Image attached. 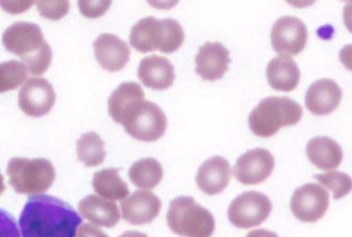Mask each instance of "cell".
Instances as JSON below:
<instances>
[{"instance_id":"cell-14","label":"cell","mask_w":352,"mask_h":237,"mask_svg":"<svg viewBox=\"0 0 352 237\" xmlns=\"http://www.w3.org/2000/svg\"><path fill=\"white\" fill-rule=\"evenodd\" d=\"M144 101L142 87L134 82H122L108 99L109 114L122 126Z\"/></svg>"},{"instance_id":"cell-36","label":"cell","mask_w":352,"mask_h":237,"mask_svg":"<svg viewBox=\"0 0 352 237\" xmlns=\"http://www.w3.org/2000/svg\"><path fill=\"white\" fill-rule=\"evenodd\" d=\"M5 189V185L3 183V177L0 172V194L3 192Z\"/></svg>"},{"instance_id":"cell-20","label":"cell","mask_w":352,"mask_h":237,"mask_svg":"<svg viewBox=\"0 0 352 237\" xmlns=\"http://www.w3.org/2000/svg\"><path fill=\"white\" fill-rule=\"evenodd\" d=\"M266 74L270 85L275 90L290 91L300 80V72L294 60L289 56L280 54L268 63Z\"/></svg>"},{"instance_id":"cell-23","label":"cell","mask_w":352,"mask_h":237,"mask_svg":"<svg viewBox=\"0 0 352 237\" xmlns=\"http://www.w3.org/2000/svg\"><path fill=\"white\" fill-rule=\"evenodd\" d=\"M131 182L139 188L150 190L160 182L163 169L155 159L148 157L140 159L131 166L128 172Z\"/></svg>"},{"instance_id":"cell-35","label":"cell","mask_w":352,"mask_h":237,"mask_svg":"<svg viewBox=\"0 0 352 237\" xmlns=\"http://www.w3.org/2000/svg\"><path fill=\"white\" fill-rule=\"evenodd\" d=\"M118 237H148L145 234L138 231L129 230L124 232Z\"/></svg>"},{"instance_id":"cell-32","label":"cell","mask_w":352,"mask_h":237,"mask_svg":"<svg viewBox=\"0 0 352 237\" xmlns=\"http://www.w3.org/2000/svg\"><path fill=\"white\" fill-rule=\"evenodd\" d=\"M76 237H109L98 227L85 223L82 224L77 232Z\"/></svg>"},{"instance_id":"cell-34","label":"cell","mask_w":352,"mask_h":237,"mask_svg":"<svg viewBox=\"0 0 352 237\" xmlns=\"http://www.w3.org/2000/svg\"><path fill=\"white\" fill-rule=\"evenodd\" d=\"M245 237H278V236L272 231L256 229L249 232Z\"/></svg>"},{"instance_id":"cell-25","label":"cell","mask_w":352,"mask_h":237,"mask_svg":"<svg viewBox=\"0 0 352 237\" xmlns=\"http://www.w3.org/2000/svg\"><path fill=\"white\" fill-rule=\"evenodd\" d=\"M104 142L98 134L88 132L82 134L76 142V154L78 159L86 166H96L104 161Z\"/></svg>"},{"instance_id":"cell-22","label":"cell","mask_w":352,"mask_h":237,"mask_svg":"<svg viewBox=\"0 0 352 237\" xmlns=\"http://www.w3.org/2000/svg\"><path fill=\"white\" fill-rule=\"evenodd\" d=\"M118 168L102 169L94 174L92 186L102 197L109 200H121L129 194V188L118 174Z\"/></svg>"},{"instance_id":"cell-10","label":"cell","mask_w":352,"mask_h":237,"mask_svg":"<svg viewBox=\"0 0 352 237\" xmlns=\"http://www.w3.org/2000/svg\"><path fill=\"white\" fill-rule=\"evenodd\" d=\"M274 167V159L267 149L256 148L241 155L233 166L234 177L244 185L266 180Z\"/></svg>"},{"instance_id":"cell-1","label":"cell","mask_w":352,"mask_h":237,"mask_svg":"<svg viewBox=\"0 0 352 237\" xmlns=\"http://www.w3.org/2000/svg\"><path fill=\"white\" fill-rule=\"evenodd\" d=\"M82 222L70 205L45 194L30 196L19 216L23 237H74Z\"/></svg>"},{"instance_id":"cell-26","label":"cell","mask_w":352,"mask_h":237,"mask_svg":"<svg viewBox=\"0 0 352 237\" xmlns=\"http://www.w3.org/2000/svg\"><path fill=\"white\" fill-rule=\"evenodd\" d=\"M157 20L153 16H146L131 27L129 39L134 49L144 53L154 51L151 34Z\"/></svg>"},{"instance_id":"cell-31","label":"cell","mask_w":352,"mask_h":237,"mask_svg":"<svg viewBox=\"0 0 352 237\" xmlns=\"http://www.w3.org/2000/svg\"><path fill=\"white\" fill-rule=\"evenodd\" d=\"M0 237H21L14 217L0 208Z\"/></svg>"},{"instance_id":"cell-21","label":"cell","mask_w":352,"mask_h":237,"mask_svg":"<svg viewBox=\"0 0 352 237\" xmlns=\"http://www.w3.org/2000/svg\"><path fill=\"white\" fill-rule=\"evenodd\" d=\"M309 161L321 170L338 167L343 153L340 146L329 137L318 136L309 140L306 146Z\"/></svg>"},{"instance_id":"cell-24","label":"cell","mask_w":352,"mask_h":237,"mask_svg":"<svg viewBox=\"0 0 352 237\" xmlns=\"http://www.w3.org/2000/svg\"><path fill=\"white\" fill-rule=\"evenodd\" d=\"M184 40V32L179 23L173 19L158 20L155 50L170 54L177 50Z\"/></svg>"},{"instance_id":"cell-19","label":"cell","mask_w":352,"mask_h":237,"mask_svg":"<svg viewBox=\"0 0 352 237\" xmlns=\"http://www.w3.org/2000/svg\"><path fill=\"white\" fill-rule=\"evenodd\" d=\"M78 208L83 218L101 227H113L120 219L119 209L115 201L94 194L82 199Z\"/></svg>"},{"instance_id":"cell-11","label":"cell","mask_w":352,"mask_h":237,"mask_svg":"<svg viewBox=\"0 0 352 237\" xmlns=\"http://www.w3.org/2000/svg\"><path fill=\"white\" fill-rule=\"evenodd\" d=\"M55 98V92L48 80L38 77L30 78L19 91V105L25 114L41 117L50 111Z\"/></svg>"},{"instance_id":"cell-5","label":"cell","mask_w":352,"mask_h":237,"mask_svg":"<svg viewBox=\"0 0 352 237\" xmlns=\"http://www.w3.org/2000/svg\"><path fill=\"white\" fill-rule=\"evenodd\" d=\"M7 174L14 190L26 194L46 192L55 178L52 163L43 158H12L8 162Z\"/></svg>"},{"instance_id":"cell-28","label":"cell","mask_w":352,"mask_h":237,"mask_svg":"<svg viewBox=\"0 0 352 237\" xmlns=\"http://www.w3.org/2000/svg\"><path fill=\"white\" fill-rule=\"evenodd\" d=\"M314 178L333 192L334 199L344 196L351 189V177L338 170L318 174L314 175Z\"/></svg>"},{"instance_id":"cell-13","label":"cell","mask_w":352,"mask_h":237,"mask_svg":"<svg viewBox=\"0 0 352 237\" xmlns=\"http://www.w3.org/2000/svg\"><path fill=\"white\" fill-rule=\"evenodd\" d=\"M230 52L219 42H206L195 56V71L203 80L221 78L228 69Z\"/></svg>"},{"instance_id":"cell-2","label":"cell","mask_w":352,"mask_h":237,"mask_svg":"<svg viewBox=\"0 0 352 237\" xmlns=\"http://www.w3.org/2000/svg\"><path fill=\"white\" fill-rule=\"evenodd\" d=\"M2 42L8 52L20 57L31 74H43L51 63L50 47L44 41L41 28L35 23H14L4 31Z\"/></svg>"},{"instance_id":"cell-33","label":"cell","mask_w":352,"mask_h":237,"mask_svg":"<svg viewBox=\"0 0 352 237\" xmlns=\"http://www.w3.org/2000/svg\"><path fill=\"white\" fill-rule=\"evenodd\" d=\"M32 1L23 2H0L1 7L10 13H19L30 8Z\"/></svg>"},{"instance_id":"cell-3","label":"cell","mask_w":352,"mask_h":237,"mask_svg":"<svg viewBox=\"0 0 352 237\" xmlns=\"http://www.w3.org/2000/svg\"><path fill=\"white\" fill-rule=\"evenodd\" d=\"M302 115L300 104L290 98L270 96L262 100L252 111L248 123L256 135L268 137L281 127L298 123Z\"/></svg>"},{"instance_id":"cell-4","label":"cell","mask_w":352,"mask_h":237,"mask_svg":"<svg viewBox=\"0 0 352 237\" xmlns=\"http://www.w3.org/2000/svg\"><path fill=\"white\" fill-rule=\"evenodd\" d=\"M166 221L173 232L184 237H210L215 227L212 214L190 196L172 200Z\"/></svg>"},{"instance_id":"cell-27","label":"cell","mask_w":352,"mask_h":237,"mask_svg":"<svg viewBox=\"0 0 352 237\" xmlns=\"http://www.w3.org/2000/svg\"><path fill=\"white\" fill-rule=\"evenodd\" d=\"M23 63L15 60L0 63V93L18 87L27 77Z\"/></svg>"},{"instance_id":"cell-6","label":"cell","mask_w":352,"mask_h":237,"mask_svg":"<svg viewBox=\"0 0 352 237\" xmlns=\"http://www.w3.org/2000/svg\"><path fill=\"white\" fill-rule=\"evenodd\" d=\"M272 207V202L265 194L256 191L245 192L231 202L228 216L235 227L248 229L265 221Z\"/></svg>"},{"instance_id":"cell-9","label":"cell","mask_w":352,"mask_h":237,"mask_svg":"<svg viewBox=\"0 0 352 237\" xmlns=\"http://www.w3.org/2000/svg\"><path fill=\"white\" fill-rule=\"evenodd\" d=\"M307 41L305 24L294 16L278 19L271 31V41L274 51L282 55H296L305 47Z\"/></svg>"},{"instance_id":"cell-8","label":"cell","mask_w":352,"mask_h":237,"mask_svg":"<svg viewBox=\"0 0 352 237\" xmlns=\"http://www.w3.org/2000/svg\"><path fill=\"white\" fill-rule=\"evenodd\" d=\"M329 192L319 184L309 183L297 188L290 201L294 216L302 222L313 223L325 214Z\"/></svg>"},{"instance_id":"cell-17","label":"cell","mask_w":352,"mask_h":237,"mask_svg":"<svg viewBox=\"0 0 352 237\" xmlns=\"http://www.w3.org/2000/svg\"><path fill=\"white\" fill-rule=\"evenodd\" d=\"M138 76L146 87L157 90L170 87L175 78L174 67L170 60L155 54L141 60Z\"/></svg>"},{"instance_id":"cell-18","label":"cell","mask_w":352,"mask_h":237,"mask_svg":"<svg viewBox=\"0 0 352 237\" xmlns=\"http://www.w3.org/2000/svg\"><path fill=\"white\" fill-rule=\"evenodd\" d=\"M230 177L228 161L221 156H214L205 161L199 168L196 181L204 193L213 195L228 186Z\"/></svg>"},{"instance_id":"cell-30","label":"cell","mask_w":352,"mask_h":237,"mask_svg":"<svg viewBox=\"0 0 352 237\" xmlns=\"http://www.w3.org/2000/svg\"><path fill=\"white\" fill-rule=\"evenodd\" d=\"M111 3L110 1H80L78 2L81 13L88 18H97L104 14Z\"/></svg>"},{"instance_id":"cell-29","label":"cell","mask_w":352,"mask_h":237,"mask_svg":"<svg viewBox=\"0 0 352 237\" xmlns=\"http://www.w3.org/2000/svg\"><path fill=\"white\" fill-rule=\"evenodd\" d=\"M37 8L43 16L57 20L67 13L69 6L67 1H38Z\"/></svg>"},{"instance_id":"cell-16","label":"cell","mask_w":352,"mask_h":237,"mask_svg":"<svg viewBox=\"0 0 352 237\" xmlns=\"http://www.w3.org/2000/svg\"><path fill=\"white\" fill-rule=\"evenodd\" d=\"M342 91L333 80L323 78L316 80L307 89L305 94L307 109L316 115H327L339 105Z\"/></svg>"},{"instance_id":"cell-15","label":"cell","mask_w":352,"mask_h":237,"mask_svg":"<svg viewBox=\"0 0 352 237\" xmlns=\"http://www.w3.org/2000/svg\"><path fill=\"white\" fill-rule=\"evenodd\" d=\"M94 47L99 65L109 71L122 69L130 58L131 52L127 43L115 34H100L94 43Z\"/></svg>"},{"instance_id":"cell-12","label":"cell","mask_w":352,"mask_h":237,"mask_svg":"<svg viewBox=\"0 0 352 237\" xmlns=\"http://www.w3.org/2000/svg\"><path fill=\"white\" fill-rule=\"evenodd\" d=\"M161 205L152 192L137 190L120 202V208L125 221L139 225L151 223L158 215Z\"/></svg>"},{"instance_id":"cell-7","label":"cell","mask_w":352,"mask_h":237,"mask_svg":"<svg viewBox=\"0 0 352 237\" xmlns=\"http://www.w3.org/2000/svg\"><path fill=\"white\" fill-rule=\"evenodd\" d=\"M167 126L166 117L156 104L144 100L123 125L133 138L153 142L161 137Z\"/></svg>"}]
</instances>
